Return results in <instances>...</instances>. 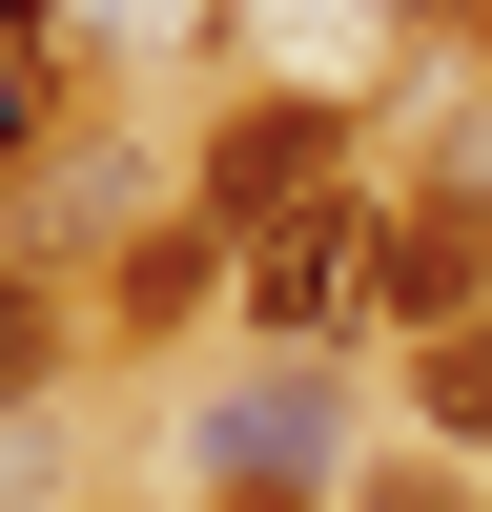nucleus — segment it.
I'll return each mask as SVG.
<instances>
[{
  "instance_id": "2",
  "label": "nucleus",
  "mask_w": 492,
  "mask_h": 512,
  "mask_svg": "<svg viewBox=\"0 0 492 512\" xmlns=\"http://www.w3.org/2000/svg\"><path fill=\"white\" fill-rule=\"evenodd\" d=\"M472 287H492V164H451V185H431V205L390 226V308L472 328Z\"/></svg>"
},
{
  "instance_id": "4",
  "label": "nucleus",
  "mask_w": 492,
  "mask_h": 512,
  "mask_svg": "<svg viewBox=\"0 0 492 512\" xmlns=\"http://www.w3.org/2000/svg\"><path fill=\"white\" fill-rule=\"evenodd\" d=\"M410 410H431L451 451H492V308H472V328H431V349H410Z\"/></svg>"
},
{
  "instance_id": "3",
  "label": "nucleus",
  "mask_w": 492,
  "mask_h": 512,
  "mask_svg": "<svg viewBox=\"0 0 492 512\" xmlns=\"http://www.w3.org/2000/svg\"><path fill=\"white\" fill-rule=\"evenodd\" d=\"M246 287H267V328H328V287H349V226H328V205H308V226H267V246H246Z\"/></svg>"
},
{
  "instance_id": "7",
  "label": "nucleus",
  "mask_w": 492,
  "mask_h": 512,
  "mask_svg": "<svg viewBox=\"0 0 492 512\" xmlns=\"http://www.w3.org/2000/svg\"><path fill=\"white\" fill-rule=\"evenodd\" d=\"M472 41H492V21H472Z\"/></svg>"
},
{
  "instance_id": "6",
  "label": "nucleus",
  "mask_w": 492,
  "mask_h": 512,
  "mask_svg": "<svg viewBox=\"0 0 492 512\" xmlns=\"http://www.w3.org/2000/svg\"><path fill=\"white\" fill-rule=\"evenodd\" d=\"M0 144H21V62H0Z\"/></svg>"
},
{
  "instance_id": "1",
  "label": "nucleus",
  "mask_w": 492,
  "mask_h": 512,
  "mask_svg": "<svg viewBox=\"0 0 492 512\" xmlns=\"http://www.w3.org/2000/svg\"><path fill=\"white\" fill-rule=\"evenodd\" d=\"M308 205H328V123H308V103H246L226 144H205V226L267 246V226H308Z\"/></svg>"
},
{
  "instance_id": "5",
  "label": "nucleus",
  "mask_w": 492,
  "mask_h": 512,
  "mask_svg": "<svg viewBox=\"0 0 492 512\" xmlns=\"http://www.w3.org/2000/svg\"><path fill=\"white\" fill-rule=\"evenodd\" d=\"M41 390V287H0V410Z\"/></svg>"
}]
</instances>
